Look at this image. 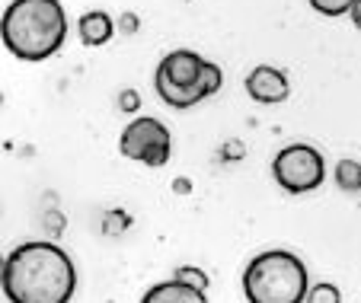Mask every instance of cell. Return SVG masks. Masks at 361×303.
<instances>
[{
    "instance_id": "cell-1",
    "label": "cell",
    "mask_w": 361,
    "mask_h": 303,
    "mask_svg": "<svg viewBox=\"0 0 361 303\" xmlns=\"http://www.w3.org/2000/svg\"><path fill=\"white\" fill-rule=\"evenodd\" d=\"M74 290L77 268L55 242L32 240L7 256L4 294L10 303H71Z\"/></svg>"
},
{
    "instance_id": "cell-2",
    "label": "cell",
    "mask_w": 361,
    "mask_h": 303,
    "mask_svg": "<svg viewBox=\"0 0 361 303\" xmlns=\"http://www.w3.org/2000/svg\"><path fill=\"white\" fill-rule=\"evenodd\" d=\"M0 39L13 58L45 61L68 39V16L58 0H13L0 16Z\"/></svg>"
},
{
    "instance_id": "cell-3",
    "label": "cell",
    "mask_w": 361,
    "mask_h": 303,
    "mask_svg": "<svg viewBox=\"0 0 361 303\" xmlns=\"http://www.w3.org/2000/svg\"><path fill=\"white\" fill-rule=\"evenodd\" d=\"M224 83L218 64L204 61L198 51H170L157 64V77H154V89L157 96L173 109H189L195 102L212 99Z\"/></svg>"
},
{
    "instance_id": "cell-4",
    "label": "cell",
    "mask_w": 361,
    "mask_h": 303,
    "mask_svg": "<svg viewBox=\"0 0 361 303\" xmlns=\"http://www.w3.org/2000/svg\"><path fill=\"white\" fill-rule=\"evenodd\" d=\"M243 290L250 303H304L310 290L307 265L288 249H269L246 265Z\"/></svg>"
},
{
    "instance_id": "cell-5",
    "label": "cell",
    "mask_w": 361,
    "mask_h": 303,
    "mask_svg": "<svg viewBox=\"0 0 361 303\" xmlns=\"http://www.w3.org/2000/svg\"><path fill=\"white\" fill-rule=\"evenodd\" d=\"M272 175L285 192L304 195V192H314L326 179V163H323L320 150L310 147V144H291L275 156Z\"/></svg>"
},
{
    "instance_id": "cell-6",
    "label": "cell",
    "mask_w": 361,
    "mask_h": 303,
    "mask_svg": "<svg viewBox=\"0 0 361 303\" xmlns=\"http://www.w3.org/2000/svg\"><path fill=\"white\" fill-rule=\"evenodd\" d=\"M118 150L144 166H166L170 160V131L157 118H135L118 137Z\"/></svg>"
},
{
    "instance_id": "cell-7",
    "label": "cell",
    "mask_w": 361,
    "mask_h": 303,
    "mask_svg": "<svg viewBox=\"0 0 361 303\" xmlns=\"http://www.w3.org/2000/svg\"><path fill=\"white\" fill-rule=\"evenodd\" d=\"M246 93L256 102H266V106H275V102H285L291 87H288V77L281 74L279 68H269V64H259L252 68L250 77H246Z\"/></svg>"
},
{
    "instance_id": "cell-8",
    "label": "cell",
    "mask_w": 361,
    "mask_h": 303,
    "mask_svg": "<svg viewBox=\"0 0 361 303\" xmlns=\"http://www.w3.org/2000/svg\"><path fill=\"white\" fill-rule=\"evenodd\" d=\"M141 303H208V294L185 281H179V278H173V281L154 284V287L141 297Z\"/></svg>"
},
{
    "instance_id": "cell-9",
    "label": "cell",
    "mask_w": 361,
    "mask_h": 303,
    "mask_svg": "<svg viewBox=\"0 0 361 303\" xmlns=\"http://www.w3.org/2000/svg\"><path fill=\"white\" fill-rule=\"evenodd\" d=\"M77 32H80V42L87 48H99L112 39L116 32V23H112L109 13H102V10H93V13H83L80 23H77Z\"/></svg>"
},
{
    "instance_id": "cell-10",
    "label": "cell",
    "mask_w": 361,
    "mask_h": 303,
    "mask_svg": "<svg viewBox=\"0 0 361 303\" xmlns=\"http://www.w3.org/2000/svg\"><path fill=\"white\" fill-rule=\"evenodd\" d=\"M336 185L342 192H361V163L358 160L336 163Z\"/></svg>"
},
{
    "instance_id": "cell-11",
    "label": "cell",
    "mask_w": 361,
    "mask_h": 303,
    "mask_svg": "<svg viewBox=\"0 0 361 303\" xmlns=\"http://www.w3.org/2000/svg\"><path fill=\"white\" fill-rule=\"evenodd\" d=\"M304 303H342V294H339V287H336V284L320 281V284H314V287L307 290Z\"/></svg>"
},
{
    "instance_id": "cell-12",
    "label": "cell",
    "mask_w": 361,
    "mask_h": 303,
    "mask_svg": "<svg viewBox=\"0 0 361 303\" xmlns=\"http://www.w3.org/2000/svg\"><path fill=\"white\" fill-rule=\"evenodd\" d=\"M310 7L323 16H345V13H352L355 0H310Z\"/></svg>"
},
{
    "instance_id": "cell-13",
    "label": "cell",
    "mask_w": 361,
    "mask_h": 303,
    "mask_svg": "<svg viewBox=\"0 0 361 303\" xmlns=\"http://www.w3.org/2000/svg\"><path fill=\"white\" fill-rule=\"evenodd\" d=\"M176 278H179V281H185V284H192V287H198V290H208V275H204L202 268L185 265V268L176 271Z\"/></svg>"
},
{
    "instance_id": "cell-14",
    "label": "cell",
    "mask_w": 361,
    "mask_h": 303,
    "mask_svg": "<svg viewBox=\"0 0 361 303\" xmlns=\"http://www.w3.org/2000/svg\"><path fill=\"white\" fill-rule=\"evenodd\" d=\"M137 106H141L137 93H122V109H137Z\"/></svg>"
},
{
    "instance_id": "cell-15",
    "label": "cell",
    "mask_w": 361,
    "mask_h": 303,
    "mask_svg": "<svg viewBox=\"0 0 361 303\" xmlns=\"http://www.w3.org/2000/svg\"><path fill=\"white\" fill-rule=\"evenodd\" d=\"M348 16H352V23L361 29V0H355V7H352V13H348Z\"/></svg>"
},
{
    "instance_id": "cell-16",
    "label": "cell",
    "mask_w": 361,
    "mask_h": 303,
    "mask_svg": "<svg viewBox=\"0 0 361 303\" xmlns=\"http://www.w3.org/2000/svg\"><path fill=\"white\" fill-rule=\"evenodd\" d=\"M4 278H7V259L0 256V287H4Z\"/></svg>"
},
{
    "instance_id": "cell-17",
    "label": "cell",
    "mask_w": 361,
    "mask_h": 303,
    "mask_svg": "<svg viewBox=\"0 0 361 303\" xmlns=\"http://www.w3.org/2000/svg\"><path fill=\"white\" fill-rule=\"evenodd\" d=\"M0 102H4V96H0Z\"/></svg>"
}]
</instances>
